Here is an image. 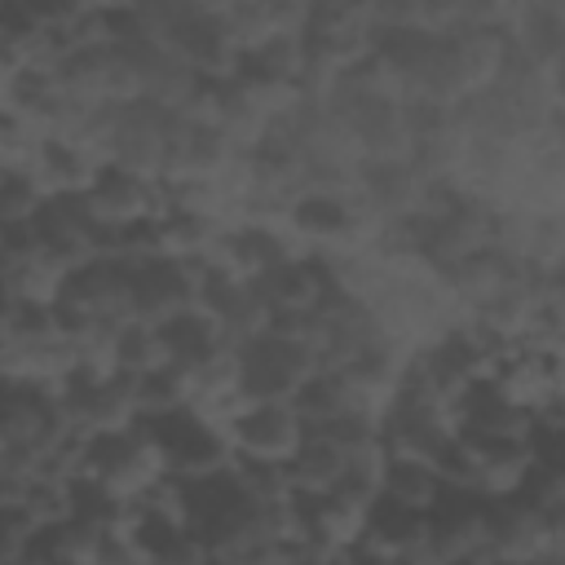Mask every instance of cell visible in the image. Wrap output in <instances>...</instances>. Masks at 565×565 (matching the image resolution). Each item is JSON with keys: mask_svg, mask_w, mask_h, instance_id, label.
Returning a JSON list of instances; mask_svg holds the SVG:
<instances>
[{"mask_svg": "<svg viewBox=\"0 0 565 565\" xmlns=\"http://www.w3.org/2000/svg\"><path fill=\"white\" fill-rule=\"evenodd\" d=\"M88 203L106 225L124 230V225L163 216V181L141 177L124 163H102L93 185H88Z\"/></svg>", "mask_w": 565, "mask_h": 565, "instance_id": "cell-4", "label": "cell"}, {"mask_svg": "<svg viewBox=\"0 0 565 565\" xmlns=\"http://www.w3.org/2000/svg\"><path fill=\"white\" fill-rule=\"evenodd\" d=\"M199 296V260H150L132 269V300H137V322H168L185 309H194Z\"/></svg>", "mask_w": 565, "mask_h": 565, "instance_id": "cell-6", "label": "cell"}, {"mask_svg": "<svg viewBox=\"0 0 565 565\" xmlns=\"http://www.w3.org/2000/svg\"><path fill=\"white\" fill-rule=\"evenodd\" d=\"M318 371L309 340L260 331L238 344V388L247 402H291L296 388Z\"/></svg>", "mask_w": 565, "mask_h": 565, "instance_id": "cell-1", "label": "cell"}, {"mask_svg": "<svg viewBox=\"0 0 565 565\" xmlns=\"http://www.w3.org/2000/svg\"><path fill=\"white\" fill-rule=\"evenodd\" d=\"M287 463H291V481H296V490H313V494H322V490H331V486L344 477L349 455H344L335 441H327L322 433H305L300 450H296Z\"/></svg>", "mask_w": 565, "mask_h": 565, "instance_id": "cell-12", "label": "cell"}, {"mask_svg": "<svg viewBox=\"0 0 565 565\" xmlns=\"http://www.w3.org/2000/svg\"><path fill=\"white\" fill-rule=\"evenodd\" d=\"M168 366V349H163V335L154 322H128L119 327L115 335V371L124 375H150Z\"/></svg>", "mask_w": 565, "mask_h": 565, "instance_id": "cell-13", "label": "cell"}, {"mask_svg": "<svg viewBox=\"0 0 565 565\" xmlns=\"http://www.w3.org/2000/svg\"><path fill=\"white\" fill-rule=\"evenodd\" d=\"M212 565H225V561H212Z\"/></svg>", "mask_w": 565, "mask_h": 565, "instance_id": "cell-19", "label": "cell"}, {"mask_svg": "<svg viewBox=\"0 0 565 565\" xmlns=\"http://www.w3.org/2000/svg\"><path fill=\"white\" fill-rule=\"evenodd\" d=\"M93 565H150V561H146V552L132 543L128 530H110V534H102Z\"/></svg>", "mask_w": 565, "mask_h": 565, "instance_id": "cell-15", "label": "cell"}, {"mask_svg": "<svg viewBox=\"0 0 565 565\" xmlns=\"http://www.w3.org/2000/svg\"><path fill=\"white\" fill-rule=\"evenodd\" d=\"M446 481L437 477V468L428 459H411V455H384L380 463V499L415 508V512H433V503L441 499Z\"/></svg>", "mask_w": 565, "mask_h": 565, "instance_id": "cell-11", "label": "cell"}, {"mask_svg": "<svg viewBox=\"0 0 565 565\" xmlns=\"http://www.w3.org/2000/svg\"><path fill=\"white\" fill-rule=\"evenodd\" d=\"M547 84H552V88H556V93L565 97V53H556V57H552V71H547Z\"/></svg>", "mask_w": 565, "mask_h": 565, "instance_id": "cell-16", "label": "cell"}, {"mask_svg": "<svg viewBox=\"0 0 565 565\" xmlns=\"http://www.w3.org/2000/svg\"><path fill=\"white\" fill-rule=\"evenodd\" d=\"M428 543H433L428 512H415V508H402V503H388V499H375L366 508L362 547H371L375 556H384V561H433Z\"/></svg>", "mask_w": 565, "mask_h": 565, "instance_id": "cell-8", "label": "cell"}, {"mask_svg": "<svg viewBox=\"0 0 565 565\" xmlns=\"http://www.w3.org/2000/svg\"><path fill=\"white\" fill-rule=\"evenodd\" d=\"M163 349H168V366H177L181 375H194L199 366H207L221 349H230L225 331L203 313V309H185L168 322H159Z\"/></svg>", "mask_w": 565, "mask_h": 565, "instance_id": "cell-9", "label": "cell"}, {"mask_svg": "<svg viewBox=\"0 0 565 565\" xmlns=\"http://www.w3.org/2000/svg\"><path fill=\"white\" fill-rule=\"evenodd\" d=\"M486 552L499 561H539L552 556V534L543 512L525 499V494H494L490 499V516H486Z\"/></svg>", "mask_w": 565, "mask_h": 565, "instance_id": "cell-2", "label": "cell"}, {"mask_svg": "<svg viewBox=\"0 0 565 565\" xmlns=\"http://www.w3.org/2000/svg\"><path fill=\"white\" fill-rule=\"evenodd\" d=\"M291 411L300 415L305 428H322V424H331V419H340V415H349V411H371V406L362 402V393H358L340 371H313V375L296 388Z\"/></svg>", "mask_w": 565, "mask_h": 565, "instance_id": "cell-10", "label": "cell"}, {"mask_svg": "<svg viewBox=\"0 0 565 565\" xmlns=\"http://www.w3.org/2000/svg\"><path fill=\"white\" fill-rule=\"evenodd\" d=\"M393 565H433V561H393Z\"/></svg>", "mask_w": 565, "mask_h": 565, "instance_id": "cell-18", "label": "cell"}, {"mask_svg": "<svg viewBox=\"0 0 565 565\" xmlns=\"http://www.w3.org/2000/svg\"><path fill=\"white\" fill-rule=\"evenodd\" d=\"M530 565H565V556H539V561H530Z\"/></svg>", "mask_w": 565, "mask_h": 565, "instance_id": "cell-17", "label": "cell"}, {"mask_svg": "<svg viewBox=\"0 0 565 565\" xmlns=\"http://www.w3.org/2000/svg\"><path fill=\"white\" fill-rule=\"evenodd\" d=\"M455 428L468 437H499V441H530L534 411L503 397L494 380H472L455 406Z\"/></svg>", "mask_w": 565, "mask_h": 565, "instance_id": "cell-7", "label": "cell"}, {"mask_svg": "<svg viewBox=\"0 0 565 565\" xmlns=\"http://www.w3.org/2000/svg\"><path fill=\"white\" fill-rule=\"evenodd\" d=\"M486 516H490V494L446 486L441 499L428 512V525H433L428 552H433V561L441 565V561H455V556L486 552Z\"/></svg>", "mask_w": 565, "mask_h": 565, "instance_id": "cell-3", "label": "cell"}, {"mask_svg": "<svg viewBox=\"0 0 565 565\" xmlns=\"http://www.w3.org/2000/svg\"><path fill=\"white\" fill-rule=\"evenodd\" d=\"M225 433L234 441V455L243 459H291L305 441V424L291 402H252Z\"/></svg>", "mask_w": 565, "mask_h": 565, "instance_id": "cell-5", "label": "cell"}, {"mask_svg": "<svg viewBox=\"0 0 565 565\" xmlns=\"http://www.w3.org/2000/svg\"><path fill=\"white\" fill-rule=\"evenodd\" d=\"M44 199H49V190L26 168H4V177H0V221L4 225L35 221V212L44 207Z\"/></svg>", "mask_w": 565, "mask_h": 565, "instance_id": "cell-14", "label": "cell"}]
</instances>
